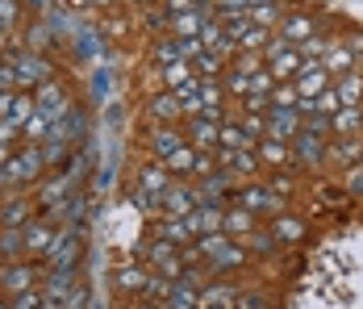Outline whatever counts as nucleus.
<instances>
[{"mask_svg": "<svg viewBox=\"0 0 363 309\" xmlns=\"http://www.w3.org/2000/svg\"><path fill=\"white\" fill-rule=\"evenodd\" d=\"M42 163H46V159H42V151L30 146V151H21L17 159H9V168L0 172V184H34L38 172H42Z\"/></svg>", "mask_w": 363, "mask_h": 309, "instance_id": "f257e3e1", "label": "nucleus"}, {"mask_svg": "<svg viewBox=\"0 0 363 309\" xmlns=\"http://www.w3.org/2000/svg\"><path fill=\"white\" fill-rule=\"evenodd\" d=\"M9 63L17 67V80H21V88H42V84H50V63H46V59H38V55H30V50L13 55Z\"/></svg>", "mask_w": 363, "mask_h": 309, "instance_id": "f03ea898", "label": "nucleus"}, {"mask_svg": "<svg viewBox=\"0 0 363 309\" xmlns=\"http://www.w3.org/2000/svg\"><path fill=\"white\" fill-rule=\"evenodd\" d=\"M326 75H330L326 63H305V67L296 71V80H292V84H296V97H301V101H318L330 88Z\"/></svg>", "mask_w": 363, "mask_h": 309, "instance_id": "7ed1b4c3", "label": "nucleus"}, {"mask_svg": "<svg viewBox=\"0 0 363 309\" xmlns=\"http://www.w3.org/2000/svg\"><path fill=\"white\" fill-rule=\"evenodd\" d=\"M301 134V109H267V138L292 142Z\"/></svg>", "mask_w": 363, "mask_h": 309, "instance_id": "20e7f679", "label": "nucleus"}, {"mask_svg": "<svg viewBox=\"0 0 363 309\" xmlns=\"http://www.w3.org/2000/svg\"><path fill=\"white\" fill-rule=\"evenodd\" d=\"M196 205H201V188L172 184V188H167V197H163V213H167V217H188Z\"/></svg>", "mask_w": 363, "mask_h": 309, "instance_id": "39448f33", "label": "nucleus"}, {"mask_svg": "<svg viewBox=\"0 0 363 309\" xmlns=\"http://www.w3.org/2000/svg\"><path fill=\"white\" fill-rule=\"evenodd\" d=\"M184 222H188V230H192V234H201V239H205V234H218V230H225V213H221L218 205H196L188 217H184Z\"/></svg>", "mask_w": 363, "mask_h": 309, "instance_id": "423d86ee", "label": "nucleus"}, {"mask_svg": "<svg viewBox=\"0 0 363 309\" xmlns=\"http://www.w3.org/2000/svg\"><path fill=\"white\" fill-rule=\"evenodd\" d=\"M75 255H79V242H75V234H55V246L46 251V259H50V268H55V272H72V268H75Z\"/></svg>", "mask_w": 363, "mask_h": 309, "instance_id": "0eeeda50", "label": "nucleus"}, {"mask_svg": "<svg viewBox=\"0 0 363 309\" xmlns=\"http://www.w3.org/2000/svg\"><path fill=\"white\" fill-rule=\"evenodd\" d=\"M196 246H201V255H213V264H218V268H225V264H242V251H238V246H230L221 234H205Z\"/></svg>", "mask_w": 363, "mask_h": 309, "instance_id": "6e6552de", "label": "nucleus"}, {"mask_svg": "<svg viewBox=\"0 0 363 309\" xmlns=\"http://www.w3.org/2000/svg\"><path fill=\"white\" fill-rule=\"evenodd\" d=\"M38 113H42V117H46V121H50V126H55V121H59V117H63V113H67V101H63V92H59V84H42V88H38Z\"/></svg>", "mask_w": 363, "mask_h": 309, "instance_id": "1a4fd4ad", "label": "nucleus"}, {"mask_svg": "<svg viewBox=\"0 0 363 309\" xmlns=\"http://www.w3.org/2000/svg\"><path fill=\"white\" fill-rule=\"evenodd\" d=\"M238 205L251 209V213H276V209H284V205H280V197H276L272 188H259V184L238 193Z\"/></svg>", "mask_w": 363, "mask_h": 309, "instance_id": "9d476101", "label": "nucleus"}, {"mask_svg": "<svg viewBox=\"0 0 363 309\" xmlns=\"http://www.w3.org/2000/svg\"><path fill=\"white\" fill-rule=\"evenodd\" d=\"M34 276L38 272L30 268V264H9V268L0 272V284H4L13 297H21V293H30V288H34Z\"/></svg>", "mask_w": 363, "mask_h": 309, "instance_id": "9b49d317", "label": "nucleus"}, {"mask_svg": "<svg viewBox=\"0 0 363 309\" xmlns=\"http://www.w3.org/2000/svg\"><path fill=\"white\" fill-rule=\"evenodd\" d=\"M218 134H221V126L209 121V117H192V126H188V138L196 142V151H213V146H221Z\"/></svg>", "mask_w": 363, "mask_h": 309, "instance_id": "f8f14e48", "label": "nucleus"}, {"mask_svg": "<svg viewBox=\"0 0 363 309\" xmlns=\"http://www.w3.org/2000/svg\"><path fill=\"white\" fill-rule=\"evenodd\" d=\"M50 246H55V226H50V222L26 226V251H30V255H46Z\"/></svg>", "mask_w": 363, "mask_h": 309, "instance_id": "ddd939ff", "label": "nucleus"}, {"mask_svg": "<svg viewBox=\"0 0 363 309\" xmlns=\"http://www.w3.org/2000/svg\"><path fill=\"white\" fill-rule=\"evenodd\" d=\"M305 67V59H301V50H284V55H276L272 59V80H280V84H292L296 80V71Z\"/></svg>", "mask_w": 363, "mask_h": 309, "instance_id": "4468645a", "label": "nucleus"}, {"mask_svg": "<svg viewBox=\"0 0 363 309\" xmlns=\"http://www.w3.org/2000/svg\"><path fill=\"white\" fill-rule=\"evenodd\" d=\"M167 188H172L167 168H146V172H143V188H138V193L155 197V201H163V197H167Z\"/></svg>", "mask_w": 363, "mask_h": 309, "instance_id": "2eb2a0df", "label": "nucleus"}, {"mask_svg": "<svg viewBox=\"0 0 363 309\" xmlns=\"http://www.w3.org/2000/svg\"><path fill=\"white\" fill-rule=\"evenodd\" d=\"M218 142H221V151H251V146H259V138H251L242 126H221V134H218Z\"/></svg>", "mask_w": 363, "mask_h": 309, "instance_id": "dca6fc26", "label": "nucleus"}, {"mask_svg": "<svg viewBox=\"0 0 363 309\" xmlns=\"http://www.w3.org/2000/svg\"><path fill=\"white\" fill-rule=\"evenodd\" d=\"M150 151H155L159 159H172L176 151H184V138L176 134V130H155V134H150Z\"/></svg>", "mask_w": 363, "mask_h": 309, "instance_id": "f3484780", "label": "nucleus"}, {"mask_svg": "<svg viewBox=\"0 0 363 309\" xmlns=\"http://www.w3.org/2000/svg\"><path fill=\"white\" fill-rule=\"evenodd\" d=\"M0 222H4V230H21V226L30 222V201H21V197H13L9 205L0 209Z\"/></svg>", "mask_w": 363, "mask_h": 309, "instance_id": "a211bd4d", "label": "nucleus"}, {"mask_svg": "<svg viewBox=\"0 0 363 309\" xmlns=\"http://www.w3.org/2000/svg\"><path fill=\"white\" fill-rule=\"evenodd\" d=\"M292 142H296V155H301L305 163H322V155H326V151H322V138H318V134L301 130V134L292 138Z\"/></svg>", "mask_w": 363, "mask_h": 309, "instance_id": "6ab92c4d", "label": "nucleus"}, {"mask_svg": "<svg viewBox=\"0 0 363 309\" xmlns=\"http://www.w3.org/2000/svg\"><path fill=\"white\" fill-rule=\"evenodd\" d=\"M176 101H180L184 113H192V117H201V80H188L176 88Z\"/></svg>", "mask_w": 363, "mask_h": 309, "instance_id": "aec40b11", "label": "nucleus"}, {"mask_svg": "<svg viewBox=\"0 0 363 309\" xmlns=\"http://www.w3.org/2000/svg\"><path fill=\"white\" fill-rule=\"evenodd\" d=\"M159 239L172 242V246H188L192 230H188V222H184V217H172V222H163V226H159Z\"/></svg>", "mask_w": 363, "mask_h": 309, "instance_id": "412c9836", "label": "nucleus"}, {"mask_svg": "<svg viewBox=\"0 0 363 309\" xmlns=\"http://www.w3.org/2000/svg\"><path fill=\"white\" fill-rule=\"evenodd\" d=\"M221 163H225V172H255L259 168V159H255L251 151H221Z\"/></svg>", "mask_w": 363, "mask_h": 309, "instance_id": "4be33fe9", "label": "nucleus"}, {"mask_svg": "<svg viewBox=\"0 0 363 309\" xmlns=\"http://www.w3.org/2000/svg\"><path fill=\"white\" fill-rule=\"evenodd\" d=\"M184 109L176 101V92H163V97H155L150 101V117H159V121H172V117H180Z\"/></svg>", "mask_w": 363, "mask_h": 309, "instance_id": "5701e85b", "label": "nucleus"}, {"mask_svg": "<svg viewBox=\"0 0 363 309\" xmlns=\"http://www.w3.org/2000/svg\"><path fill=\"white\" fill-rule=\"evenodd\" d=\"M338 101H342V109H355V104L363 101V75H347V80H342Z\"/></svg>", "mask_w": 363, "mask_h": 309, "instance_id": "b1692460", "label": "nucleus"}, {"mask_svg": "<svg viewBox=\"0 0 363 309\" xmlns=\"http://www.w3.org/2000/svg\"><path fill=\"white\" fill-rule=\"evenodd\" d=\"M330 126H334V130H342V134L359 130V126H363V109H338V113L330 117Z\"/></svg>", "mask_w": 363, "mask_h": 309, "instance_id": "393cba45", "label": "nucleus"}, {"mask_svg": "<svg viewBox=\"0 0 363 309\" xmlns=\"http://www.w3.org/2000/svg\"><path fill=\"white\" fill-rule=\"evenodd\" d=\"M251 226H255L251 209H230V213H225V230H230V234H247Z\"/></svg>", "mask_w": 363, "mask_h": 309, "instance_id": "a878e982", "label": "nucleus"}, {"mask_svg": "<svg viewBox=\"0 0 363 309\" xmlns=\"http://www.w3.org/2000/svg\"><path fill=\"white\" fill-rule=\"evenodd\" d=\"M351 63H355V50H351V46H334L326 55V71H342V75H347Z\"/></svg>", "mask_w": 363, "mask_h": 309, "instance_id": "bb28decb", "label": "nucleus"}, {"mask_svg": "<svg viewBox=\"0 0 363 309\" xmlns=\"http://www.w3.org/2000/svg\"><path fill=\"white\" fill-rule=\"evenodd\" d=\"M26 251V230H4L0 234V255L4 259H13V255H21Z\"/></svg>", "mask_w": 363, "mask_h": 309, "instance_id": "cd10ccee", "label": "nucleus"}, {"mask_svg": "<svg viewBox=\"0 0 363 309\" xmlns=\"http://www.w3.org/2000/svg\"><path fill=\"white\" fill-rule=\"evenodd\" d=\"M247 17H251L255 26H267V21H276L280 13H276V0H255L251 9H247Z\"/></svg>", "mask_w": 363, "mask_h": 309, "instance_id": "c85d7f7f", "label": "nucleus"}, {"mask_svg": "<svg viewBox=\"0 0 363 309\" xmlns=\"http://www.w3.org/2000/svg\"><path fill=\"white\" fill-rule=\"evenodd\" d=\"M280 38H301V42H305V38H313V21H309V17H289V21H284V34Z\"/></svg>", "mask_w": 363, "mask_h": 309, "instance_id": "c756f323", "label": "nucleus"}, {"mask_svg": "<svg viewBox=\"0 0 363 309\" xmlns=\"http://www.w3.org/2000/svg\"><path fill=\"white\" fill-rule=\"evenodd\" d=\"M267 42H272V38H267V30H263V26H251L247 34L238 38V50H263Z\"/></svg>", "mask_w": 363, "mask_h": 309, "instance_id": "7c9ffc66", "label": "nucleus"}, {"mask_svg": "<svg viewBox=\"0 0 363 309\" xmlns=\"http://www.w3.org/2000/svg\"><path fill=\"white\" fill-rule=\"evenodd\" d=\"M296 84H280V88H272V109H296Z\"/></svg>", "mask_w": 363, "mask_h": 309, "instance_id": "2f4dec72", "label": "nucleus"}, {"mask_svg": "<svg viewBox=\"0 0 363 309\" xmlns=\"http://www.w3.org/2000/svg\"><path fill=\"white\" fill-rule=\"evenodd\" d=\"M322 55H326V38H322V34H313V38H305V42H301V59H305V63H318Z\"/></svg>", "mask_w": 363, "mask_h": 309, "instance_id": "473e14b6", "label": "nucleus"}, {"mask_svg": "<svg viewBox=\"0 0 363 309\" xmlns=\"http://www.w3.org/2000/svg\"><path fill=\"white\" fill-rule=\"evenodd\" d=\"M301 130H309V134H330L334 126H330V117H322V113H301Z\"/></svg>", "mask_w": 363, "mask_h": 309, "instance_id": "72a5a7b5", "label": "nucleus"}, {"mask_svg": "<svg viewBox=\"0 0 363 309\" xmlns=\"http://www.w3.org/2000/svg\"><path fill=\"white\" fill-rule=\"evenodd\" d=\"M263 146V159L267 163H289V146L280 142V138H267V142H259Z\"/></svg>", "mask_w": 363, "mask_h": 309, "instance_id": "f704fd0d", "label": "nucleus"}, {"mask_svg": "<svg viewBox=\"0 0 363 309\" xmlns=\"http://www.w3.org/2000/svg\"><path fill=\"white\" fill-rule=\"evenodd\" d=\"M155 59H159L163 67H172V63H184L180 42H159V46H155Z\"/></svg>", "mask_w": 363, "mask_h": 309, "instance_id": "c9c22d12", "label": "nucleus"}, {"mask_svg": "<svg viewBox=\"0 0 363 309\" xmlns=\"http://www.w3.org/2000/svg\"><path fill=\"white\" fill-rule=\"evenodd\" d=\"M301 234H305V226H301L296 217H280V222H276V239H284V242H296Z\"/></svg>", "mask_w": 363, "mask_h": 309, "instance_id": "e433bc0d", "label": "nucleus"}, {"mask_svg": "<svg viewBox=\"0 0 363 309\" xmlns=\"http://www.w3.org/2000/svg\"><path fill=\"white\" fill-rule=\"evenodd\" d=\"M163 75H167V84H172V92H176L180 84H188V80H196L188 63H172V67H163Z\"/></svg>", "mask_w": 363, "mask_h": 309, "instance_id": "4c0bfd02", "label": "nucleus"}, {"mask_svg": "<svg viewBox=\"0 0 363 309\" xmlns=\"http://www.w3.org/2000/svg\"><path fill=\"white\" fill-rule=\"evenodd\" d=\"M67 184H72L67 175H63V180H50V184H46V193H42V201L59 209V201H63V193H67Z\"/></svg>", "mask_w": 363, "mask_h": 309, "instance_id": "58836bf2", "label": "nucleus"}, {"mask_svg": "<svg viewBox=\"0 0 363 309\" xmlns=\"http://www.w3.org/2000/svg\"><path fill=\"white\" fill-rule=\"evenodd\" d=\"M117 284L121 288H146V276H143V268H121L117 272Z\"/></svg>", "mask_w": 363, "mask_h": 309, "instance_id": "ea45409f", "label": "nucleus"}, {"mask_svg": "<svg viewBox=\"0 0 363 309\" xmlns=\"http://www.w3.org/2000/svg\"><path fill=\"white\" fill-rule=\"evenodd\" d=\"M21 130H26V134H30V142H38V138H46V134H50V121H46V117H42V113H34V117H30V121H26V126H21Z\"/></svg>", "mask_w": 363, "mask_h": 309, "instance_id": "a19ab883", "label": "nucleus"}, {"mask_svg": "<svg viewBox=\"0 0 363 309\" xmlns=\"http://www.w3.org/2000/svg\"><path fill=\"white\" fill-rule=\"evenodd\" d=\"M172 284L176 280H167V276H146V293L150 297H172Z\"/></svg>", "mask_w": 363, "mask_h": 309, "instance_id": "79ce46f5", "label": "nucleus"}, {"mask_svg": "<svg viewBox=\"0 0 363 309\" xmlns=\"http://www.w3.org/2000/svg\"><path fill=\"white\" fill-rule=\"evenodd\" d=\"M150 259H155V264H159V268H167V264H172V259H176V246H172V242H155V246H150Z\"/></svg>", "mask_w": 363, "mask_h": 309, "instance_id": "37998d69", "label": "nucleus"}, {"mask_svg": "<svg viewBox=\"0 0 363 309\" xmlns=\"http://www.w3.org/2000/svg\"><path fill=\"white\" fill-rule=\"evenodd\" d=\"M225 88H230V92H242V97H247V88H251V71L234 67V71H230V80H225Z\"/></svg>", "mask_w": 363, "mask_h": 309, "instance_id": "c03bdc74", "label": "nucleus"}, {"mask_svg": "<svg viewBox=\"0 0 363 309\" xmlns=\"http://www.w3.org/2000/svg\"><path fill=\"white\" fill-rule=\"evenodd\" d=\"M234 305V297L225 293V288H213V293H205V309H230Z\"/></svg>", "mask_w": 363, "mask_h": 309, "instance_id": "a18cd8bd", "label": "nucleus"}, {"mask_svg": "<svg viewBox=\"0 0 363 309\" xmlns=\"http://www.w3.org/2000/svg\"><path fill=\"white\" fill-rule=\"evenodd\" d=\"M192 163H196V155L184 146V151H176L172 159H167V168H176V172H192Z\"/></svg>", "mask_w": 363, "mask_h": 309, "instance_id": "49530a36", "label": "nucleus"}, {"mask_svg": "<svg viewBox=\"0 0 363 309\" xmlns=\"http://www.w3.org/2000/svg\"><path fill=\"white\" fill-rule=\"evenodd\" d=\"M213 4H218L221 13H230V17H238V13H247V9H251L255 0H213Z\"/></svg>", "mask_w": 363, "mask_h": 309, "instance_id": "de8ad7c7", "label": "nucleus"}, {"mask_svg": "<svg viewBox=\"0 0 363 309\" xmlns=\"http://www.w3.org/2000/svg\"><path fill=\"white\" fill-rule=\"evenodd\" d=\"M17 84H21V80H17V67H13V63H4V67H0V92H13Z\"/></svg>", "mask_w": 363, "mask_h": 309, "instance_id": "09e8293b", "label": "nucleus"}, {"mask_svg": "<svg viewBox=\"0 0 363 309\" xmlns=\"http://www.w3.org/2000/svg\"><path fill=\"white\" fill-rule=\"evenodd\" d=\"M213 172H218V168H213V159H209V155H196V163H192V175H196V180H209Z\"/></svg>", "mask_w": 363, "mask_h": 309, "instance_id": "8fccbe9b", "label": "nucleus"}, {"mask_svg": "<svg viewBox=\"0 0 363 309\" xmlns=\"http://www.w3.org/2000/svg\"><path fill=\"white\" fill-rule=\"evenodd\" d=\"M251 251H259V255H267V251H272V246H276V234H251Z\"/></svg>", "mask_w": 363, "mask_h": 309, "instance_id": "3c124183", "label": "nucleus"}, {"mask_svg": "<svg viewBox=\"0 0 363 309\" xmlns=\"http://www.w3.org/2000/svg\"><path fill=\"white\" fill-rule=\"evenodd\" d=\"M13 309H42V297H38L34 288H30V293H21V297H13Z\"/></svg>", "mask_w": 363, "mask_h": 309, "instance_id": "603ef678", "label": "nucleus"}, {"mask_svg": "<svg viewBox=\"0 0 363 309\" xmlns=\"http://www.w3.org/2000/svg\"><path fill=\"white\" fill-rule=\"evenodd\" d=\"M196 67L205 71V80H209V75H213V71H218V55H209V50H205V55H201V59H196Z\"/></svg>", "mask_w": 363, "mask_h": 309, "instance_id": "864d4df0", "label": "nucleus"}, {"mask_svg": "<svg viewBox=\"0 0 363 309\" xmlns=\"http://www.w3.org/2000/svg\"><path fill=\"white\" fill-rule=\"evenodd\" d=\"M359 151H363V138H351L347 146H338V155H342V159H355Z\"/></svg>", "mask_w": 363, "mask_h": 309, "instance_id": "5fc2aeb1", "label": "nucleus"}, {"mask_svg": "<svg viewBox=\"0 0 363 309\" xmlns=\"http://www.w3.org/2000/svg\"><path fill=\"white\" fill-rule=\"evenodd\" d=\"M247 109H251V113H267L272 104H267V97H247Z\"/></svg>", "mask_w": 363, "mask_h": 309, "instance_id": "6e6d98bb", "label": "nucleus"}, {"mask_svg": "<svg viewBox=\"0 0 363 309\" xmlns=\"http://www.w3.org/2000/svg\"><path fill=\"white\" fill-rule=\"evenodd\" d=\"M17 17V4L13 0H0V21H13Z\"/></svg>", "mask_w": 363, "mask_h": 309, "instance_id": "4d7b16f0", "label": "nucleus"}, {"mask_svg": "<svg viewBox=\"0 0 363 309\" xmlns=\"http://www.w3.org/2000/svg\"><path fill=\"white\" fill-rule=\"evenodd\" d=\"M347 184H351V193H363V168H355V172H351V180H347Z\"/></svg>", "mask_w": 363, "mask_h": 309, "instance_id": "13d9d810", "label": "nucleus"}, {"mask_svg": "<svg viewBox=\"0 0 363 309\" xmlns=\"http://www.w3.org/2000/svg\"><path fill=\"white\" fill-rule=\"evenodd\" d=\"M13 134H17V126H13V121H0V142H9Z\"/></svg>", "mask_w": 363, "mask_h": 309, "instance_id": "bf43d9fd", "label": "nucleus"}, {"mask_svg": "<svg viewBox=\"0 0 363 309\" xmlns=\"http://www.w3.org/2000/svg\"><path fill=\"white\" fill-rule=\"evenodd\" d=\"M242 309H263V301L259 297H242Z\"/></svg>", "mask_w": 363, "mask_h": 309, "instance_id": "052dcab7", "label": "nucleus"}, {"mask_svg": "<svg viewBox=\"0 0 363 309\" xmlns=\"http://www.w3.org/2000/svg\"><path fill=\"white\" fill-rule=\"evenodd\" d=\"M0 163H9V146L4 142H0Z\"/></svg>", "mask_w": 363, "mask_h": 309, "instance_id": "680f3d73", "label": "nucleus"}, {"mask_svg": "<svg viewBox=\"0 0 363 309\" xmlns=\"http://www.w3.org/2000/svg\"><path fill=\"white\" fill-rule=\"evenodd\" d=\"M34 4H38V9H46V0H34Z\"/></svg>", "mask_w": 363, "mask_h": 309, "instance_id": "e2e57ef3", "label": "nucleus"}, {"mask_svg": "<svg viewBox=\"0 0 363 309\" xmlns=\"http://www.w3.org/2000/svg\"><path fill=\"white\" fill-rule=\"evenodd\" d=\"M0 38H4V21H0Z\"/></svg>", "mask_w": 363, "mask_h": 309, "instance_id": "0e129e2a", "label": "nucleus"}, {"mask_svg": "<svg viewBox=\"0 0 363 309\" xmlns=\"http://www.w3.org/2000/svg\"><path fill=\"white\" fill-rule=\"evenodd\" d=\"M0 309H13V305H0Z\"/></svg>", "mask_w": 363, "mask_h": 309, "instance_id": "69168bd1", "label": "nucleus"}, {"mask_svg": "<svg viewBox=\"0 0 363 309\" xmlns=\"http://www.w3.org/2000/svg\"><path fill=\"white\" fill-rule=\"evenodd\" d=\"M143 4H150V0H143Z\"/></svg>", "mask_w": 363, "mask_h": 309, "instance_id": "338daca9", "label": "nucleus"}]
</instances>
